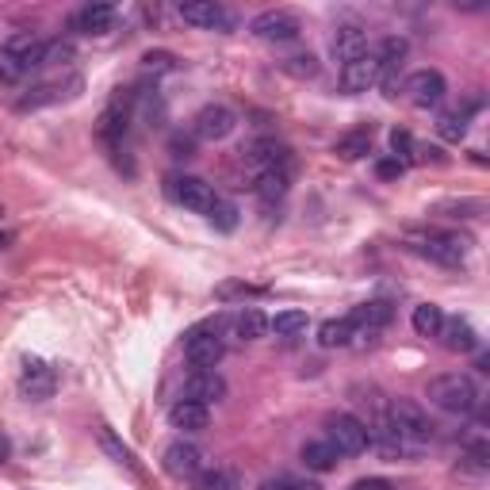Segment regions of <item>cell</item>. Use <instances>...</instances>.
<instances>
[{
    "label": "cell",
    "mask_w": 490,
    "mask_h": 490,
    "mask_svg": "<svg viewBox=\"0 0 490 490\" xmlns=\"http://www.w3.org/2000/svg\"><path fill=\"white\" fill-rule=\"evenodd\" d=\"M486 445H475L471 453H463L460 463H456V471L460 475H468V479H486V471H490V460H486Z\"/></svg>",
    "instance_id": "836d02e7"
},
{
    "label": "cell",
    "mask_w": 490,
    "mask_h": 490,
    "mask_svg": "<svg viewBox=\"0 0 490 490\" xmlns=\"http://www.w3.org/2000/svg\"><path fill=\"white\" fill-rule=\"evenodd\" d=\"M257 490H295V479L291 475H276V479H265Z\"/></svg>",
    "instance_id": "f6af8a7d"
},
{
    "label": "cell",
    "mask_w": 490,
    "mask_h": 490,
    "mask_svg": "<svg viewBox=\"0 0 490 490\" xmlns=\"http://www.w3.org/2000/svg\"><path fill=\"white\" fill-rule=\"evenodd\" d=\"M410 326H414L418 338H437L445 326V311L437 303H421V306H414V314H410Z\"/></svg>",
    "instance_id": "f546056e"
},
{
    "label": "cell",
    "mask_w": 490,
    "mask_h": 490,
    "mask_svg": "<svg viewBox=\"0 0 490 490\" xmlns=\"http://www.w3.org/2000/svg\"><path fill=\"white\" fill-rule=\"evenodd\" d=\"M299 460L306 463V471H318V475H326V471H333L338 468V448H333L330 441H306L303 448H299Z\"/></svg>",
    "instance_id": "4316f807"
},
{
    "label": "cell",
    "mask_w": 490,
    "mask_h": 490,
    "mask_svg": "<svg viewBox=\"0 0 490 490\" xmlns=\"http://www.w3.org/2000/svg\"><path fill=\"white\" fill-rule=\"evenodd\" d=\"M0 50H8L12 58H20L23 61V69H43V50H46V38H38V35H31V31H16L8 38Z\"/></svg>",
    "instance_id": "cb8c5ba5"
},
{
    "label": "cell",
    "mask_w": 490,
    "mask_h": 490,
    "mask_svg": "<svg viewBox=\"0 0 490 490\" xmlns=\"http://www.w3.org/2000/svg\"><path fill=\"white\" fill-rule=\"evenodd\" d=\"M223 353H226V345L215 326H200L184 338V360L192 364V372H215Z\"/></svg>",
    "instance_id": "52a82bcc"
},
{
    "label": "cell",
    "mask_w": 490,
    "mask_h": 490,
    "mask_svg": "<svg viewBox=\"0 0 490 490\" xmlns=\"http://www.w3.org/2000/svg\"><path fill=\"white\" fill-rule=\"evenodd\" d=\"M12 460V437L0 429V463H8Z\"/></svg>",
    "instance_id": "7dc6e473"
},
{
    "label": "cell",
    "mask_w": 490,
    "mask_h": 490,
    "mask_svg": "<svg viewBox=\"0 0 490 490\" xmlns=\"http://www.w3.org/2000/svg\"><path fill=\"white\" fill-rule=\"evenodd\" d=\"M326 441L338 448V456H360V453H368L372 437H368V425L356 414H345L341 410V414L326 418Z\"/></svg>",
    "instance_id": "5b68a950"
},
{
    "label": "cell",
    "mask_w": 490,
    "mask_h": 490,
    "mask_svg": "<svg viewBox=\"0 0 490 490\" xmlns=\"http://www.w3.org/2000/svg\"><path fill=\"white\" fill-rule=\"evenodd\" d=\"M333 153H338L341 161H360V158H368V153H372V131H353V135L338 138Z\"/></svg>",
    "instance_id": "1f68e13d"
},
{
    "label": "cell",
    "mask_w": 490,
    "mask_h": 490,
    "mask_svg": "<svg viewBox=\"0 0 490 490\" xmlns=\"http://www.w3.org/2000/svg\"><path fill=\"white\" fill-rule=\"evenodd\" d=\"M391 150H395V158L406 165V161H414L418 142H414V135H410V131H403V127H395V131H391Z\"/></svg>",
    "instance_id": "60d3db41"
},
{
    "label": "cell",
    "mask_w": 490,
    "mask_h": 490,
    "mask_svg": "<svg viewBox=\"0 0 490 490\" xmlns=\"http://www.w3.org/2000/svg\"><path fill=\"white\" fill-rule=\"evenodd\" d=\"M176 66H180V58L173 54V50H146V54H142V69L153 73V77L176 73Z\"/></svg>",
    "instance_id": "74e56055"
},
{
    "label": "cell",
    "mask_w": 490,
    "mask_h": 490,
    "mask_svg": "<svg viewBox=\"0 0 490 490\" xmlns=\"http://www.w3.org/2000/svg\"><path fill=\"white\" fill-rule=\"evenodd\" d=\"M169 425L180 433H203L211 425V410L200 403H188V398H176L169 406Z\"/></svg>",
    "instance_id": "603a6c76"
},
{
    "label": "cell",
    "mask_w": 490,
    "mask_h": 490,
    "mask_svg": "<svg viewBox=\"0 0 490 490\" xmlns=\"http://www.w3.org/2000/svg\"><path fill=\"white\" fill-rule=\"evenodd\" d=\"M241 158L253 165L257 173H268V169H291V150L276 138H257L241 150Z\"/></svg>",
    "instance_id": "ac0fdd59"
},
{
    "label": "cell",
    "mask_w": 490,
    "mask_h": 490,
    "mask_svg": "<svg viewBox=\"0 0 490 490\" xmlns=\"http://www.w3.org/2000/svg\"><path fill=\"white\" fill-rule=\"evenodd\" d=\"M161 468L169 471L173 479L192 483L203 468H208V463H203V453H200L196 445H188V441H173L169 448H165V456H161Z\"/></svg>",
    "instance_id": "2e32d148"
},
{
    "label": "cell",
    "mask_w": 490,
    "mask_h": 490,
    "mask_svg": "<svg viewBox=\"0 0 490 490\" xmlns=\"http://www.w3.org/2000/svg\"><path fill=\"white\" fill-rule=\"evenodd\" d=\"M176 16L203 31H234L238 23L234 12L223 8L218 0H184V4H176Z\"/></svg>",
    "instance_id": "ba28073f"
},
{
    "label": "cell",
    "mask_w": 490,
    "mask_h": 490,
    "mask_svg": "<svg viewBox=\"0 0 490 490\" xmlns=\"http://www.w3.org/2000/svg\"><path fill=\"white\" fill-rule=\"evenodd\" d=\"M73 58H77V46L69 43V38H46L43 66H61V69H66Z\"/></svg>",
    "instance_id": "d590c367"
},
{
    "label": "cell",
    "mask_w": 490,
    "mask_h": 490,
    "mask_svg": "<svg viewBox=\"0 0 490 490\" xmlns=\"http://www.w3.org/2000/svg\"><path fill=\"white\" fill-rule=\"evenodd\" d=\"M486 211V203L483 200H448L437 208V215H448V218H475V215H483Z\"/></svg>",
    "instance_id": "ab89813d"
},
{
    "label": "cell",
    "mask_w": 490,
    "mask_h": 490,
    "mask_svg": "<svg viewBox=\"0 0 490 490\" xmlns=\"http://www.w3.org/2000/svg\"><path fill=\"white\" fill-rule=\"evenodd\" d=\"M391 318H395V306L387 303V299H368V303L353 306V314H349L353 341H349V345H356V349H364V345H376L380 330L391 326Z\"/></svg>",
    "instance_id": "277c9868"
},
{
    "label": "cell",
    "mask_w": 490,
    "mask_h": 490,
    "mask_svg": "<svg viewBox=\"0 0 490 490\" xmlns=\"http://www.w3.org/2000/svg\"><path fill=\"white\" fill-rule=\"evenodd\" d=\"M306 311H280L273 322H268V330H276L280 338H295V333H303L306 330Z\"/></svg>",
    "instance_id": "f35d334b"
},
{
    "label": "cell",
    "mask_w": 490,
    "mask_h": 490,
    "mask_svg": "<svg viewBox=\"0 0 490 490\" xmlns=\"http://www.w3.org/2000/svg\"><path fill=\"white\" fill-rule=\"evenodd\" d=\"M208 218H211V226L218 230V234H234V230H238V208L230 200H215V208L208 211Z\"/></svg>",
    "instance_id": "8d00e7d4"
},
{
    "label": "cell",
    "mask_w": 490,
    "mask_h": 490,
    "mask_svg": "<svg viewBox=\"0 0 490 490\" xmlns=\"http://www.w3.org/2000/svg\"><path fill=\"white\" fill-rule=\"evenodd\" d=\"M23 77H28L23 61H20V58H12L8 50H0V85H20Z\"/></svg>",
    "instance_id": "b9f144b4"
},
{
    "label": "cell",
    "mask_w": 490,
    "mask_h": 490,
    "mask_svg": "<svg viewBox=\"0 0 490 490\" xmlns=\"http://www.w3.org/2000/svg\"><path fill=\"white\" fill-rule=\"evenodd\" d=\"M403 93L406 100L414 108H441V100L448 96V81L437 69H418V73H410L406 77V85H403Z\"/></svg>",
    "instance_id": "8fae6325"
},
{
    "label": "cell",
    "mask_w": 490,
    "mask_h": 490,
    "mask_svg": "<svg viewBox=\"0 0 490 490\" xmlns=\"http://www.w3.org/2000/svg\"><path fill=\"white\" fill-rule=\"evenodd\" d=\"M234 127H238V115L226 104H208V108H200L196 119H192V135L200 142H223V138L234 135Z\"/></svg>",
    "instance_id": "5bb4252c"
},
{
    "label": "cell",
    "mask_w": 490,
    "mask_h": 490,
    "mask_svg": "<svg viewBox=\"0 0 490 490\" xmlns=\"http://www.w3.org/2000/svg\"><path fill=\"white\" fill-rule=\"evenodd\" d=\"M85 88V81L77 73L69 77H58V81H43V85H31L28 96H20L16 111H35V108H46V104H61V100H73L77 93Z\"/></svg>",
    "instance_id": "30bf717a"
},
{
    "label": "cell",
    "mask_w": 490,
    "mask_h": 490,
    "mask_svg": "<svg viewBox=\"0 0 490 490\" xmlns=\"http://www.w3.org/2000/svg\"><path fill=\"white\" fill-rule=\"evenodd\" d=\"M353 490H395V486L387 483V479H360Z\"/></svg>",
    "instance_id": "bcb514c9"
},
{
    "label": "cell",
    "mask_w": 490,
    "mask_h": 490,
    "mask_svg": "<svg viewBox=\"0 0 490 490\" xmlns=\"http://www.w3.org/2000/svg\"><path fill=\"white\" fill-rule=\"evenodd\" d=\"M425 398H429L437 410L453 414V418H468V414H475V410H479V403H483V395H479V387H475V380L463 376V372H448V376L429 380V391H425Z\"/></svg>",
    "instance_id": "6da1fadb"
},
{
    "label": "cell",
    "mask_w": 490,
    "mask_h": 490,
    "mask_svg": "<svg viewBox=\"0 0 490 490\" xmlns=\"http://www.w3.org/2000/svg\"><path fill=\"white\" fill-rule=\"evenodd\" d=\"M20 391H23V398H31V403H46V398H54V391H58V372L50 368L46 360L28 356L23 360Z\"/></svg>",
    "instance_id": "4fadbf2b"
},
{
    "label": "cell",
    "mask_w": 490,
    "mask_h": 490,
    "mask_svg": "<svg viewBox=\"0 0 490 490\" xmlns=\"http://www.w3.org/2000/svg\"><path fill=\"white\" fill-rule=\"evenodd\" d=\"M8 241H12V238L4 234V230H0V249H8Z\"/></svg>",
    "instance_id": "681fc988"
},
{
    "label": "cell",
    "mask_w": 490,
    "mask_h": 490,
    "mask_svg": "<svg viewBox=\"0 0 490 490\" xmlns=\"http://www.w3.org/2000/svg\"><path fill=\"white\" fill-rule=\"evenodd\" d=\"M0 215H4V203H0Z\"/></svg>",
    "instance_id": "f907efd6"
},
{
    "label": "cell",
    "mask_w": 490,
    "mask_h": 490,
    "mask_svg": "<svg viewBox=\"0 0 490 490\" xmlns=\"http://www.w3.org/2000/svg\"><path fill=\"white\" fill-rule=\"evenodd\" d=\"M249 35L261 38V43H295L303 35V20L288 8H268L249 20Z\"/></svg>",
    "instance_id": "8992f818"
},
{
    "label": "cell",
    "mask_w": 490,
    "mask_h": 490,
    "mask_svg": "<svg viewBox=\"0 0 490 490\" xmlns=\"http://www.w3.org/2000/svg\"><path fill=\"white\" fill-rule=\"evenodd\" d=\"M196 490H241V475L234 468H223V463H208L196 479H192Z\"/></svg>",
    "instance_id": "484cf974"
},
{
    "label": "cell",
    "mask_w": 490,
    "mask_h": 490,
    "mask_svg": "<svg viewBox=\"0 0 490 490\" xmlns=\"http://www.w3.org/2000/svg\"><path fill=\"white\" fill-rule=\"evenodd\" d=\"M111 23H115L111 4H85L73 12V31H81V35H108Z\"/></svg>",
    "instance_id": "d4e9b609"
},
{
    "label": "cell",
    "mask_w": 490,
    "mask_h": 490,
    "mask_svg": "<svg viewBox=\"0 0 490 490\" xmlns=\"http://www.w3.org/2000/svg\"><path fill=\"white\" fill-rule=\"evenodd\" d=\"M291 188V169H268V173H257V184L253 192L261 196V203H276L288 196Z\"/></svg>",
    "instance_id": "83f0119b"
},
{
    "label": "cell",
    "mask_w": 490,
    "mask_h": 490,
    "mask_svg": "<svg viewBox=\"0 0 490 490\" xmlns=\"http://www.w3.org/2000/svg\"><path fill=\"white\" fill-rule=\"evenodd\" d=\"M410 253L425 257L433 265H445V268H460L468 261V249H471V238L460 234V230H425V234H414L406 241Z\"/></svg>",
    "instance_id": "7a4b0ae2"
},
{
    "label": "cell",
    "mask_w": 490,
    "mask_h": 490,
    "mask_svg": "<svg viewBox=\"0 0 490 490\" xmlns=\"http://www.w3.org/2000/svg\"><path fill=\"white\" fill-rule=\"evenodd\" d=\"M338 85H341V93H349V96H360V93H368V88H376L380 85V61H376V54L364 50L360 58L345 61Z\"/></svg>",
    "instance_id": "9a60e30c"
},
{
    "label": "cell",
    "mask_w": 490,
    "mask_h": 490,
    "mask_svg": "<svg viewBox=\"0 0 490 490\" xmlns=\"http://www.w3.org/2000/svg\"><path fill=\"white\" fill-rule=\"evenodd\" d=\"M437 135H441L445 142H453V146H460V142L468 138V115H463L460 108L456 111H441V115H437Z\"/></svg>",
    "instance_id": "d6a6232c"
},
{
    "label": "cell",
    "mask_w": 490,
    "mask_h": 490,
    "mask_svg": "<svg viewBox=\"0 0 490 490\" xmlns=\"http://www.w3.org/2000/svg\"><path fill=\"white\" fill-rule=\"evenodd\" d=\"M295 490H322L314 479H295Z\"/></svg>",
    "instance_id": "c3c4849f"
},
{
    "label": "cell",
    "mask_w": 490,
    "mask_h": 490,
    "mask_svg": "<svg viewBox=\"0 0 490 490\" xmlns=\"http://www.w3.org/2000/svg\"><path fill=\"white\" fill-rule=\"evenodd\" d=\"M169 200L180 203L184 211L208 215L218 196H215V188L208 184V180H200V176H173L169 180Z\"/></svg>",
    "instance_id": "7c38bea8"
},
{
    "label": "cell",
    "mask_w": 490,
    "mask_h": 490,
    "mask_svg": "<svg viewBox=\"0 0 490 490\" xmlns=\"http://www.w3.org/2000/svg\"><path fill=\"white\" fill-rule=\"evenodd\" d=\"M234 295H261V288H249V283H223L218 288V299H234Z\"/></svg>",
    "instance_id": "ee69618b"
},
{
    "label": "cell",
    "mask_w": 490,
    "mask_h": 490,
    "mask_svg": "<svg viewBox=\"0 0 490 490\" xmlns=\"http://www.w3.org/2000/svg\"><path fill=\"white\" fill-rule=\"evenodd\" d=\"M127 123H131V111H127L123 100H115V104H111V108H104V115H100L96 135H100V142H104V146H108L111 153H119V150H123Z\"/></svg>",
    "instance_id": "ffe728a7"
},
{
    "label": "cell",
    "mask_w": 490,
    "mask_h": 490,
    "mask_svg": "<svg viewBox=\"0 0 490 490\" xmlns=\"http://www.w3.org/2000/svg\"><path fill=\"white\" fill-rule=\"evenodd\" d=\"M96 445L100 448H104V456L108 460H115V463H119V468L127 471V475H135V479L142 483V479H146V468H142V463H138V456H135V448L131 445H127L123 441V437L119 433H115L111 429V425H104V421H100L96 425Z\"/></svg>",
    "instance_id": "e0dca14e"
},
{
    "label": "cell",
    "mask_w": 490,
    "mask_h": 490,
    "mask_svg": "<svg viewBox=\"0 0 490 490\" xmlns=\"http://www.w3.org/2000/svg\"><path fill=\"white\" fill-rule=\"evenodd\" d=\"M368 50V35H364V28L360 23H341L338 31H333V38H330V54L341 61H353V58H360Z\"/></svg>",
    "instance_id": "7402d4cb"
},
{
    "label": "cell",
    "mask_w": 490,
    "mask_h": 490,
    "mask_svg": "<svg viewBox=\"0 0 490 490\" xmlns=\"http://www.w3.org/2000/svg\"><path fill=\"white\" fill-rule=\"evenodd\" d=\"M223 395H226V380L218 376V372H192V376L184 380V391H180V398L200 403V406H211Z\"/></svg>",
    "instance_id": "d6986e66"
},
{
    "label": "cell",
    "mask_w": 490,
    "mask_h": 490,
    "mask_svg": "<svg viewBox=\"0 0 490 490\" xmlns=\"http://www.w3.org/2000/svg\"><path fill=\"white\" fill-rule=\"evenodd\" d=\"M403 173H406V165L398 161V158H383L376 165V176H383V180H395V176H403Z\"/></svg>",
    "instance_id": "7bdbcfd3"
},
{
    "label": "cell",
    "mask_w": 490,
    "mask_h": 490,
    "mask_svg": "<svg viewBox=\"0 0 490 490\" xmlns=\"http://www.w3.org/2000/svg\"><path fill=\"white\" fill-rule=\"evenodd\" d=\"M372 54H376V61H380V85L387 88V96H398V73H403V66H406L410 43L403 35H387Z\"/></svg>",
    "instance_id": "9c48e42d"
},
{
    "label": "cell",
    "mask_w": 490,
    "mask_h": 490,
    "mask_svg": "<svg viewBox=\"0 0 490 490\" xmlns=\"http://www.w3.org/2000/svg\"><path fill=\"white\" fill-rule=\"evenodd\" d=\"M234 333L241 341H261L268 333V314L257 311V306H241V311L234 314Z\"/></svg>",
    "instance_id": "f1b7e54d"
},
{
    "label": "cell",
    "mask_w": 490,
    "mask_h": 490,
    "mask_svg": "<svg viewBox=\"0 0 490 490\" xmlns=\"http://www.w3.org/2000/svg\"><path fill=\"white\" fill-rule=\"evenodd\" d=\"M349 341H353L349 318H326L318 326V345H322V349H345Z\"/></svg>",
    "instance_id": "4dcf8cb0"
},
{
    "label": "cell",
    "mask_w": 490,
    "mask_h": 490,
    "mask_svg": "<svg viewBox=\"0 0 490 490\" xmlns=\"http://www.w3.org/2000/svg\"><path fill=\"white\" fill-rule=\"evenodd\" d=\"M441 345L448 353H460V356H468V353H479V333H475L471 322H463V318H445V326H441Z\"/></svg>",
    "instance_id": "44dd1931"
},
{
    "label": "cell",
    "mask_w": 490,
    "mask_h": 490,
    "mask_svg": "<svg viewBox=\"0 0 490 490\" xmlns=\"http://www.w3.org/2000/svg\"><path fill=\"white\" fill-rule=\"evenodd\" d=\"M387 418H391V425H395V433H398V441H403V445L433 441V421L414 403V398H391V403H387Z\"/></svg>",
    "instance_id": "3957f363"
},
{
    "label": "cell",
    "mask_w": 490,
    "mask_h": 490,
    "mask_svg": "<svg viewBox=\"0 0 490 490\" xmlns=\"http://www.w3.org/2000/svg\"><path fill=\"white\" fill-rule=\"evenodd\" d=\"M280 69L288 73V77H295V81H314L322 66H318L314 54H291V58L280 61Z\"/></svg>",
    "instance_id": "e575fe53"
}]
</instances>
